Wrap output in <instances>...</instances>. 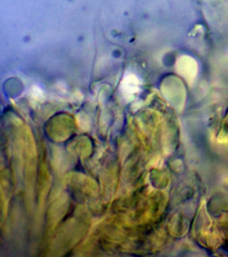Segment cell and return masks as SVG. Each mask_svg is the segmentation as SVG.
Returning <instances> with one entry per match:
<instances>
[{"instance_id":"cell-2","label":"cell","mask_w":228,"mask_h":257,"mask_svg":"<svg viewBox=\"0 0 228 257\" xmlns=\"http://www.w3.org/2000/svg\"><path fill=\"white\" fill-rule=\"evenodd\" d=\"M123 83V89L129 94L135 93L139 90V82L135 76H128Z\"/></svg>"},{"instance_id":"cell-1","label":"cell","mask_w":228,"mask_h":257,"mask_svg":"<svg viewBox=\"0 0 228 257\" xmlns=\"http://www.w3.org/2000/svg\"><path fill=\"white\" fill-rule=\"evenodd\" d=\"M175 70L189 85H192L197 78L199 66L195 58L183 55L178 58L176 61Z\"/></svg>"}]
</instances>
